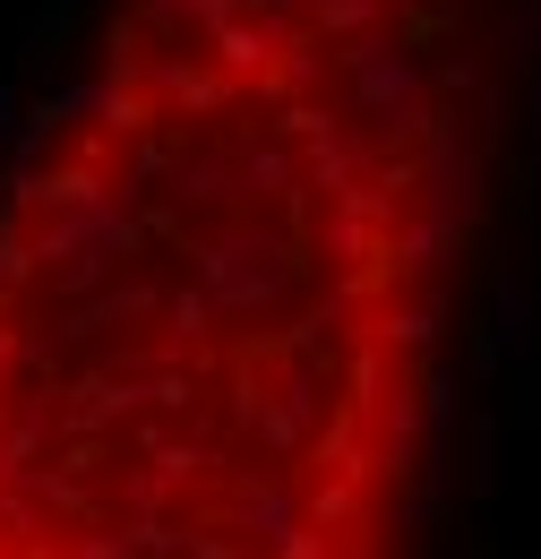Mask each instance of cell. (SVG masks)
Masks as SVG:
<instances>
[{
    "mask_svg": "<svg viewBox=\"0 0 541 559\" xmlns=\"http://www.w3.org/2000/svg\"><path fill=\"white\" fill-rule=\"evenodd\" d=\"M481 139L490 0H104L0 173V559H405Z\"/></svg>",
    "mask_w": 541,
    "mask_h": 559,
    "instance_id": "1",
    "label": "cell"
}]
</instances>
